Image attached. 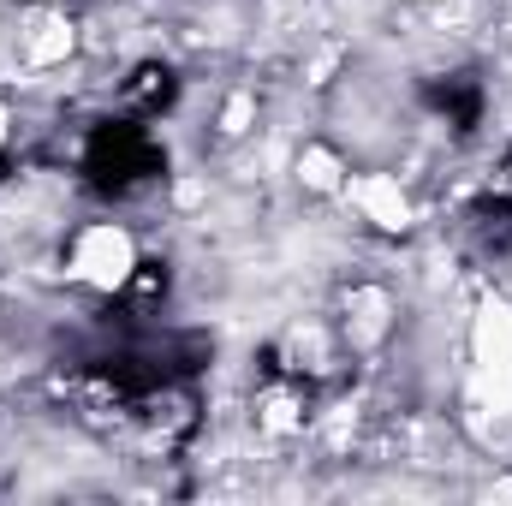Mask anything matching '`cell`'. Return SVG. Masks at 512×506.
<instances>
[{"instance_id": "cell-1", "label": "cell", "mask_w": 512, "mask_h": 506, "mask_svg": "<svg viewBox=\"0 0 512 506\" xmlns=\"http://www.w3.org/2000/svg\"><path fill=\"white\" fill-rule=\"evenodd\" d=\"M471 346H477V381H483V393L495 405H512V304H495L489 298L477 310Z\"/></svg>"}, {"instance_id": "cell-2", "label": "cell", "mask_w": 512, "mask_h": 506, "mask_svg": "<svg viewBox=\"0 0 512 506\" xmlns=\"http://www.w3.org/2000/svg\"><path fill=\"white\" fill-rule=\"evenodd\" d=\"M131 268H137L131 233H120V227H84V233H78V245H72V274H78L84 286L114 292Z\"/></svg>"}, {"instance_id": "cell-3", "label": "cell", "mask_w": 512, "mask_h": 506, "mask_svg": "<svg viewBox=\"0 0 512 506\" xmlns=\"http://www.w3.org/2000/svg\"><path fill=\"white\" fill-rule=\"evenodd\" d=\"M346 191H352V203H358V209H364L376 227H387V233L411 227V203H405L399 179H387V173H364V179H352Z\"/></svg>"}, {"instance_id": "cell-4", "label": "cell", "mask_w": 512, "mask_h": 506, "mask_svg": "<svg viewBox=\"0 0 512 506\" xmlns=\"http://www.w3.org/2000/svg\"><path fill=\"white\" fill-rule=\"evenodd\" d=\"M66 54H72V24H66V18L36 24V36H30V48H24V60H30V66H54V60H66Z\"/></svg>"}, {"instance_id": "cell-5", "label": "cell", "mask_w": 512, "mask_h": 506, "mask_svg": "<svg viewBox=\"0 0 512 506\" xmlns=\"http://www.w3.org/2000/svg\"><path fill=\"white\" fill-rule=\"evenodd\" d=\"M298 173H304V185H310V191H334V185H340V161H334L328 149H304Z\"/></svg>"}, {"instance_id": "cell-6", "label": "cell", "mask_w": 512, "mask_h": 506, "mask_svg": "<svg viewBox=\"0 0 512 506\" xmlns=\"http://www.w3.org/2000/svg\"><path fill=\"white\" fill-rule=\"evenodd\" d=\"M245 126H251V96H233V102H227V114H221V131H227V137H239Z\"/></svg>"}, {"instance_id": "cell-7", "label": "cell", "mask_w": 512, "mask_h": 506, "mask_svg": "<svg viewBox=\"0 0 512 506\" xmlns=\"http://www.w3.org/2000/svg\"><path fill=\"white\" fill-rule=\"evenodd\" d=\"M0 143H6V108H0Z\"/></svg>"}]
</instances>
